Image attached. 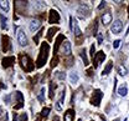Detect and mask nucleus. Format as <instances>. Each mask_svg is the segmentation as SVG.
<instances>
[{
    "label": "nucleus",
    "mask_w": 129,
    "mask_h": 121,
    "mask_svg": "<svg viewBox=\"0 0 129 121\" xmlns=\"http://www.w3.org/2000/svg\"><path fill=\"white\" fill-rule=\"evenodd\" d=\"M48 52H50V45H48L47 43H42L41 46H40V52H39L37 60H36V68L37 69L42 68L47 63Z\"/></svg>",
    "instance_id": "obj_1"
},
{
    "label": "nucleus",
    "mask_w": 129,
    "mask_h": 121,
    "mask_svg": "<svg viewBox=\"0 0 129 121\" xmlns=\"http://www.w3.org/2000/svg\"><path fill=\"white\" fill-rule=\"evenodd\" d=\"M19 61H20L21 68L25 70L26 72H31L32 70L35 69V64H34L32 59L29 55H26V54H20L19 55Z\"/></svg>",
    "instance_id": "obj_2"
},
{
    "label": "nucleus",
    "mask_w": 129,
    "mask_h": 121,
    "mask_svg": "<svg viewBox=\"0 0 129 121\" xmlns=\"http://www.w3.org/2000/svg\"><path fill=\"white\" fill-rule=\"evenodd\" d=\"M102 97H103V92L101 90L96 89L93 91V95H92V99H91V104L94 105V106H99L101 101H102Z\"/></svg>",
    "instance_id": "obj_3"
},
{
    "label": "nucleus",
    "mask_w": 129,
    "mask_h": 121,
    "mask_svg": "<svg viewBox=\"0 0 129 121\" xmlns=\"http://www.w3.org/2000/svg\"><path fill=\"white\" fill-rule=\"evenodd\" d=\"M15 56H5L1 61V65H3L4 69H8V68H10L15 64Z\"/></svg>",
    "instance_id": "obj_4"
},
{
    "label": "nucleus",
    "mask_w": 129,
    "mask_h": 121,
    "mask_svg": "<svg viewBox=\"0 0 129 121\" xmlns=\"http://www.w3.org/2000/svg\"><path fill=\"white\" fill-rule=\"evenodd\" d=\"M70 21H71V30L75 33V35H76V37H81L82 36V33H81L80 28H78V24H77V21L73 19V17L71 16L70 17Z\"/></svg>",
    "instance_id": "obj_5"
},
{
    "label": "nucleus",
    "mask_w": 129,
    "mask_h": 121,
    "mask_svg": "<svg viewBox=\"0 0 129 121\" xmlns=\"http://www.w3.org/2000/svg\"><path fill=\"white\" fill-rule=\"evenodd\" d=\"M104 59H106V54L103 51H99L96 54V56H94V59H93V66H94V69L99 66V64L101 63H103L104 61Z\"/></svg>",
    "instance_id": "obj_6"
},
{
    "label": "nucleus",
    "mask_w": 129,
    "mask_h": 121,
    "mask_svg": "<svg viewBox=\"0 0 129 121\" xmlns=\"http://www.w3.org/2000/svg\"><path fill=\"white\" fill-rule=\"evenodd\" d=\"M1 40H3V51L6 52L11 49V43H10V37L8 35H3L1 36Z\"/></svg>",
    "instance_id": "obj_7"
},
{
    "label": "nucleus",
    "mask_w": 129,
    "mask_h": 121,
    "mask_svg": "<svg viewBox=\"0 0 129 121\" xmlns=\"http://www.w3.org/2000/svg\"><path fill=\"white\" fill-rule=\"evenodd\" d=\"M60 21V14L55 10V9H52L51 11H50V16H48V23L50 24H57Z\"/></svg>",
    "instance_id": "obj_8"
},
{
    "label": "nucleus",
    "mask_w": 129,
    "mask_h": 121,
    "mask_svg": "<svg viewBox=\"0 0 129 121\" xmlns=\"http://www.w3.org/2000/svg\"><path fill=\"white\" fill-rule=\"evenodd\" d=\"M123 29V23L120 20H115L112 24V28H111V31L114 33V34H119Z\"/></svg>",
    "instance_id": "obj_9"
},
{
    "label": "nucleus",
    "mask_w": 129,
    "mask_h": 121,
    "mask_svg": "<svg viewBox=\"0 0 129 121\" xmlns=\"http://www.w3.org/2000/svg\"><path fill=\"white\" fill-rule=\"evenodd\" d=\"M15 97L16 100H17V104L15 105V110H20V109H22V106H24V96H22V94L20 92V91H16L15 92Z\"/></svg>",
    "instance_id": "obj_10"
},
{
    "label": "nucleus",
    "mask_w": 129,
    "mask_h": 121,
    "mask_svg": "<svg viewBox=\"0 0 129 121\" xmlns=\"http://www.w3.org/2000/svg\"><path fill=\"white\" fill-rule=\"evenodd\" d=\"M17 43L21 46H26L27 45V37H26V35H25V33L22 30H19V33H17Z\"/></svg>",
    "instance_id": "obj_11"
},
{
    "label": "nucleus",
    "mask_w": 129,
    "mask_h": 121,
    "mask_svg": "<svg viewBox=\"0 0 129 121\" xmlns=\"http://www.w3.org/2000/svg\"><path fill=\"white\" fill-rule=\"evenodd\" d=\"M62 54L64 56H71V43L70 41H63L62 44Z\"/></svg>",
    "instance_id": "obj_12"
},
{
    "label": "nucleus",
    "mask_w": 129,
    "mask_h": 121,
    "mask_svg": "<svg viewBox=\"0 0 129 121\" xmlns=\"http://www.w3.org/2000/svg\"><path fill=\"white\" fill-rule=\"evenodd\" d=\"M62 41H64V35L60 34L58 36H57L56 41H55V46H53V54H56V52H57V50H58V46H60V44H61Z\"/></svg>",
    "instance_id": "obj_13"
},
{
    "label": "nucleus",
    "mask_w": 129,
    "mask_h": 121,
    "mask_svg": "<svg viewBox=\"0 0 129 121\" xmlns=\"http://www.w3.org/2000/svg\"><path fill=\"white\" fill-rule=\"evenodd\" d=\"M109 23H112V14L111 13H104L102 15V24L103 25H108Z\"/></svg>",
    "instance_id": "obj_14"
},
{
    "label": "nucleus",
    "mask_w": 129,
    "mask_h": 121,
    "mask_svg": "<svg viewBox=\"0 0 129 121\" xmlns=\"http://www.w3.org/2000/svg\"><path fill=\"white\" fill-rule=\"evenodd\" d=\"M75 119V111L72 109H68L64 112V121H73Z\"/></svg>",
    "instance_id": "obj_15"
},
{
    "label": "nucleus",
    "mask_w": 129,
    "mask_h": 121,
    "mask_svg": "<svg viewBox=\"0 0 129 121\" xmlns=\"http://www.w3.org/2000/svg\"><path fill=\"white\" fill-rule=\"evenodd\" d=\"M40 25H41V23H40V20H39V19H35V20H32L31 23H30V30H31V31L37 30V29L40 28Z\"/></svg>",
    "instance_id": "obj_16"
},
{
    "label": "nucleus",
    "mask_w": 129,
    "mask_h": 121,
    "mask_svg": "<svg viewBox=\"0 0 129 121\" xmlns=\"http://www.w3.org/2000/svg\"><path fill=\"white\" fill-rule=\"evenodd\" d=\"M64 89L63 91H62V94H61V97L58 99V101H57V104H56V109L60 111V110H62V105H63V100H64Z\"/></svg>",
    "instance_id": "obj_17"
},
{
    "label": "nucleus",
    "mask_w": 129,
    "mask_h": 121,
    "mask_svg": "<svg viewBox=\"0 0 129 121\" xmlns=\"http://www.w3.org/2000/svg\"><path fill=\"white\" fill-rule=\"evenodd\" d=\"M56 87H57V85H56L55 83H52V81L50 83V90H48L50 94H48V97H50L51 100L53 99V95H55V90H56Z\"/></svg>",
    "instance_id": "obj_18"
},
{
    "label": "nucleus",
    "mask_w": 129,
    "mask_h": 121,
    "mask_svg": "<svg viewBox=\"0 0 129 121\" xmlns=\"http://www.w3.org/2000/svg\"><path fill=\"white\" fill-rule=\"evenodd\" d=\"M112 68H113V64H112V61H109V63L107 64V66L104 68V70H103V72H102V75H103V76L108 75V74L111 72V70H112Z\"/></svg>",
    "instance_id": "obj_19"
},
{
    "label": "nucleus",
    "mask_w": 129,
    "mask_h": 121,
    "mask_svg": "<svg viewBox=\"0 0 129 121\" xmlns=\"http://www.w3.org/2000/svg\"><path fill=\"white\" fill-rule=\"evenodd\" d=\"M118 94H119L120 96H125V95L128 94V87H127V85H122V86L119 87Z\"/></svg>",
    "instance_id": "obj_20"
},
{
    "label": "nucleus",
    "mask_w": 129,
    "mask_h": 121,
    "mask_svg": "<svg viewBox=\"0 0 129 121\" xmlns=\"http://www.w3.org/2000/svg\"><path fill=\"white\" fill-rule=\"evenodd\" d=\"M37 100H39L40 103H44V100H45V87H42V89L40 90V92H39V95H37Z\"/></svg>",
    "instance_id": "obj_21"
},
{
    "label": "nucleus",
    "mask_w": 129,
    "mask_h": 121,
    "mask_svg": "<svg viewBox=\"0 0 129 121\" xmlns=\"http://www.w3.org/2000/svg\"><path fill=\"white\" fill-rule=\"evenodd\" d=\"M80 55H81V57H82V60H83V63H84V65H88V64H89V61H88V57H87L86 50H81Z\"/></svg>",
    "instance_id": "obj_22"
},
{
    "label": "nucleus",
    "mask_w": 129,
    "mask_h": 121,
    "mask_svg": "<svg viewBox=\"0 0 129 121\" xmlns=\"http://www.w3.org/2000/svg\"><path fill=\"white\" fill-rule=\"evenodd\" d=\"M58 31V28H51V29H48V33H47V39L48 40H51L52 39V36L55 33H57Z\"/></svg>",
    "instance_id": "obj_23"
},
{
    "label": "nucleus",
    "mask_w": 129,
    "mask_h": 121,
    "mask_svg": "<svg viewBox=\"0 0 129 121\" xmlns=\"http://www.w3.org/2000/svg\"><path fill=\"white\" fill-rule=\"evenodd\" d=\"M0 8H1L4 11H8V10H9V1L0 0Z\"/></svg>",
    "instance_id": "obj_24"
},
{
    "label": "nucleus",
    "mask_w": 129,
    "mask_h": 121,
    "mask_svg": "<svg viewBox=\"0 0 129 121\" xmlns=\"http://www.w3.org/2000/svg\"><path fill=\"white\" fill-rule=\"evenodd\" d=\"M0 20H1V29H3V30H5V29L8 28V24H6V21H8V20H6V17L4 16L3 14L0 15Z\"/></svg>",
    "instance_id": "obj_25"
},
{
    "label": "nucleus",
    "mask_w": 129,
    "mask_h": 121,
    "mask_svg": "<svg viewBox=\"0 0 129 121\" xmlns=\"http://www.w3.org/2000/svg\"><path fill=\"white\" fill-rule=\"evenodd\" d=\"M70 80H71L72 84H76V83L78 81V75H77L76 72H71V75H70Z\"/></svg>",
    "instance_id": "obj_26"
},
{
    "label": "nucleus",
    "mask_w": 129,
    "mask_h": 121,
    "mask_svg": "<svg viewBox=\"0 0 129 121\" xmlns=\"http://www.w3.org/2000/svg\"><path fill=\"white\" fill-rule=\"evenodd\" d=\"M118 72H119V75H122V76H125V75H127V72H128V70L125 69L123 65H120V66L118 68Z\"/></svg>",
    "instance_id": "obj_27"
},
{
    "label": "nucleus",
    "mask_w": 129,
    "mask_h": 121,
    "mask_svg": "<svg viewBox=\"0 0 129 121\" xmlns=\"http://www.w3.org/2000/svg\"><path fill=\"white\" fill-rule=\"evenodd\" d=\"M48 114H50V107H44L42 111H41V116L42 117H47Z\"/></svg>",
    "instance_id": "obj_28"
},
{
    "label": "nucleus",
    "mask_w": 129,
    "mask_h": 121,
    "mask_svg": "<svg viewBox=\"0 0 129 121\" xmlns=\"http://www.w3.org/2000/svg\"><path fill=\"white\" fill-rule=\"evenodd\" d=\"M42 33H44V29H41V30H40V33H37L36 36H34V41H35V44H39V39L41 37Z\"/></svg>",
    "instance_id": "obj_29"
},
{
    "label": "nucleus",
    "mask_w": 129,
    "mask_h": 121,
    "mask_svg": "<svg viewBox=\"0 0 129 121\" xmlns=\"http://www.w3.org/2000/svg\"><path fill=\"white\" fill-rule=\"evenodd\" d=\"M57 64H58V57L57 56H53V59L51 60V68H55Z\"/></svg>",
    "instance_id": "obj_30"
},
{
    "label": "nucleus",
    "mask_w": 129,
    "mask_h": 121,
    "mask_svg": "<svg viewBox=\"0 0 129 121\" xmlns=\"http://www.w3.org/2000/svg\"><path fill=\"white\" fill-rule=\"evenodd\" d=\"M17 121H27V115H26L25 112H24V114H21V115H19Z\"/></svg>",
    "instance_id": "obj_31"
},
{
    "label": "nucleus",
    "mask_w": 129,
    "mask_h": 121,
    "mask_svg": "<svg viewBox=\"0 0 129 121\" xmlns=\"http://www.w3.org/2000/svg\"><path fill=\"white\" fill-rule=\"evenodd\" d=\"M91 56L94 59V56H96V48H94V45H92L91 46Z\"/></svg>",
    "instance_id": "obj_32"
},
{
    "label": "nucleus",
    "mask_w": 129,
    "mask_h": 121,
    "mask_svg": "<svg viewBox=\"0 0 129 121\" xmlns=\"http://www.w3.org/2000/svg\"><path fill=\"white\" fill-rule=\"evenodd\" d=\"M119 45H120V40H115V41L113 43V48H114V49H118Z\"/></svg>",
    "instance_id": "obj_33"
},
{
    "label": "nucleus",
    "mask_w": 129,
    "mask_h": 121,
    "mask_svg": "<svg viewBox=\"0 0 129 121\" xmlns=\"http://www.w3.org/2000/svg\"><path fill=\"white\" fill-rule=\"evenodd\" d=\"M97 39H98V43H99V44H102L103 37H102V34H101V33H98V34H97Z\"/></svg>",
    "instance_id": "obj_34"
},
{
    "label": "nucleus",
    "mask_w": 129,
    "mask_h": 121,
    "mask_svg": "<svg viewBox=\"0 0 129 121\" xmlns=\"http://www.w3.org/2000/svg\"><path fill=\"white\" fill-rule=\"evenodd\" d=\"M57 77H58V79H61V80H63L64 77H66V75H64L63 72H58V74H57Z\"/></svg>",
    "instance_id": "obj_35"
},
{
    "label": "nucleus",
    "mask_w": 129,
    "mask_h": 121,
    "mask_svg": "<svg viewBox=\"0 0 129 121\" xmlns=\"http://www.w3.org/2000/svg\"><path fill=\"white\" fill-rule=\"evenodd\" d=\"M4 101H5L6 104H10V95H6V96L4 97Z\"/></svg>",
    "instance_id": "obj_36"
},
{
    "label": "nucleus",
    "mask_w": 129,
    "mask_h": 121,
    "mask_svg": "<svg viewBox=\"0 0 129 121\" xmlns=\"http://www.w3.org/2000/svg\"><path fill=\"white\" fill-rule=\"evenodd\" d=\"M103 6H106V1H101V4L98 5V9H102Z\"/></svg>",
    "instance_id": "obj_37"
},
{
    "label": "nucleus",
    "mask_w": 129,
    "mask_h": 121,
    "mask_svg": "<svg viewBox=\"0 0 129 121\" xmlns=\"http://www.w3.org/2000/svg\"><path fill=\"white\" fill-rule=\"evenodd\" d=\"M52 121H60V117H58V116H55V117H53V120Z\"/></svg>",
    "instance_id": "obj_38"
},
{
    "label": "nucleus",
    "mask_w": 129,
    "mask_h": 121,
    "mask_svg": "<svg viewBox=\"0 0 129 121\" xmlns=\"http://www.w3.org/2000/svg\"><path fill=\"white\" fill-rule=\"evenodd\" d=\"M99 116H101V119H102V120H103V121H107V120H106V117H104L103 115H99Z\"/></svg>",
    "instance_id": "obj_39"
},
{
    "label": "nucleus",
    "mask_w": 129,
    "mask_h": 121,
    "mask_svg": "<svg viewBox=\"0 0 129 121\" xmlns=\"http://www.w3.org/2000/svg\"><path fill=\"white\" fill-rule=\"evenodd\" d=\"M113 121H120V120L119 119H115V120H113Z\"/></svg>",
    "instance_id": "obj_40"
},
{
    "label": "nucleus",
    "mask_w": 129,
    "mask_h": 121,
    "mask_svg": "<svg viewBox=\"0 0 129 121\" xmlns=\"http://www.w3.org/2000/svg\"><path fill=\"white\" fill-rule=\"evenodd\" d=\"M128 16H129V6H128Z\"/></svg>",
    "instance_id": "obj_41"
},
{
    "label": "nucleus",
    "mask_w": 129,
    "mask_h": 121,
    "mask_svg": "<svg viewBox=\"0 0 129 121\" xmlns=\"http://www.w3.org/2000/svg\"><path fill=\"white\" fill-rule=\"evenodd\" d=\"M127 31H128V33H129V28H128V30H127Z\"/></svg>",
    "instance_id": "obj_42"
},
{
    "label": "nucleus",
    "mask_w": 129,
    "mask_h": 121,
    "mask_svg": "<svg viewBox=\"0 0 129 121\" xmlns=\"http://www.w3.org/2000/svg\"><path fill=\"white\" fill-rule=\"evenodd\" d=\"M77 121H82V120H81V119H80V120H77Z\"/></svg>",
    "instance_id": "obj_43"
}]
</instances>
